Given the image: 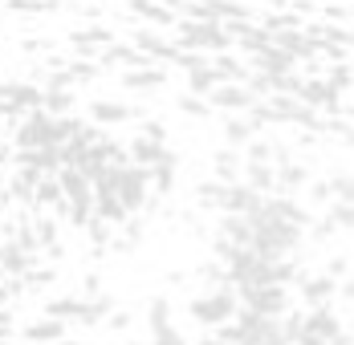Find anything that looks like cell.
I'll return each mask as SVG.
<instances>
[{
    "label": "cell",
    "instance_id": "cell-1",
    "mask_svg": "<svg viewBox=\"0 0 354 345\" xmlns=\"http://www.w3.org/2000/svg\"><path fill=\"white\" fill-rule=\"evenodd\" d=\"M171 41L179 49H192V53H204V57H216V53L232 49V37L224 33V25L220 21H204V17H179Z\"/></svg>",
    "mask_w": 354,
    "mask_h": 345
},
{
    "label": "cell",
    "instance_id": "cell-2",
    "mask_svg": "<svg viewBox=\"0 0 354 345\" xmlns=\"http://www.w3.org/2000/svg\"><path fill=\"white\" fill-rule=\"evenodd\" d=\"M236 309H241V301H236L232 284L204 288L200 297H192V301H187V317H192L200 329H220V325H228V321L236 317Z\"/></svg>",
    "mask_w": 354,
    "mask_h": 345
},
{
    "label": "cell",
    "instance_id": "cell-3",
    "mask_svg": "<svg viewBox=\"0 0 354 345\" xmlns=\"http://www.w3.org/2000/svg\"><path fill=\"white\" fill-rule=\"evenodd\" d=\"M57 187H62V211L77 228H86L94 219V183L86 175H77L73 167H62L57 171Z\"/></svg>",
    "mask_w": 354,
    "mask_h": 345
},
{
    "label": "cell",
    "instance_id": "cell-4",
    "mask_svg": "<svg viewBox=\"0 0 354 345\" xmlns=\"http://www.w3.org/2000/svg\"><path fill=\"white\" fill-rule=\"evenodd\" d=\"M241 309H252L261 317H285L293 309V293L285 284H252V288H232Z\"/></svg>",
    "mask_w": 354,
    "mask_h": 345
},
{
    "label": "cell",
    "instance_id": "cell-5",
    "mask_svg": "<svg viewBox=\"0 0 354 345\" xmlns=\"http://www.w3.org/2000/svg\"><path fill=\"white\" fill-rule=\"evenodd\" d=\"M204 102L212 106V110H220V114H248V110L261 102V98L248 90L245 81H216L212 90H208V98H204Z\"/></svg>",
    "mask_w": 354,
    "mask_h": 345
},
{
    "label": "cell",
    "instance_id": "cell-6",
    "mask_svg": "<svg viewBox=\"0 0 354 345\" xmlns=\"http://www.w3.org/2000/svg\"><path fill=\"white\" fill-rule=\"evenodd\" d=\"M29 110H41V86H29V81H4L0 86V114L21 118Z\"/></svg>",
    "mask_w": 354,
    "mask_h": 345
},
{
    "label": "cell",
    "instance_id": "cell-7",
    "mask_svg": "<svg viewBox=\"0 0 354 345\" xmlns=\"http://www.w3.org/2000/svg\"><path fill=\"white\" fill-rule=\"evenodd\" d=\"M131 45L139 49L147 61H155V66L176 61V53H179V45L171 41V33H159V29H135L131 33Z\"/></svg>",
    "mask_w": 354,
    "mask_h": 345
},
{
    "label": "cell",
    "instance_id": "cell-8",
    "mask_svg": "<svg viewBox=\"0 0 354 345\" xmlns=\"http://www.w3.org/2000/svg\"><path fill=\"white\" fill-rule=\"evenodd\" d=\"M135 118H142V110H131V106L118 102V98H94L90 102V122L94 126H127Z\"/></svg>",
    "mask_w": 354,
    "mask_h": 345
},
{
    "label": "cell",
    "instance_id": "cell-9",
    "mask_svg": "<svg viewBox=\"0 0 354 345\" xmlns=\"http://www.w3.org/2000/svg\"><path fill=\"white\" fill-rule=\"evenodd\" d=\"M163 86H167V73L155 66V61L122 69V90H131V94H155V90H163Z\"/></svg>",
    "mask_w": 354,
    "mask_h": 345
},
{
    "label": "cell",
    "instance_id": "cell-10",
    "mask_svg": "<svg viewBox=\"0 0 354 345\" xmlns=\"http://www.w3.org/2000/svg\"><path fill=\"white\" fill-rule=\"evenodd\" d=\"M261 204V195L248 187V183H224V199H220V215H252Z\"/></svg>",
    "mask_w": 354,
    "mask_h": 345
},
{
    "label": "cell",
    "instance_id": "cell-11",
    "mask_svg": "<svg viewBox=\"0 0 354 345\" xmlns=\"http://www.w3.org/2000/svg\"><path fill=\"white\" fill-rule=\"evenodd\" d=\"M297 284H301V301H306V309H314V305H334V297H338V280L326 276V273H318V276L301 273Z\"/></svg>",
    "mask_w": 354,
    "mask_h": 345
},
{
    "label": "cell",
    "instance_id": "cell-12",
    "mask_svg": "<svg viewBox=\"0 0 354 345\" xmlns=\"http://www.w3.org/2000/svg\"><path fill=\"white\" fill-rule=\"evenodd\" d=\"M248 69L252 73H269V77H277V73H293L297 61L281 53L277 45H265V49H257V53H248Z\"/></svg>",
    "mask_w": 354,
    "mask_h": 345
},
{
    "label": "cell",
    "instance_id": "cell-13",
    "mask_svg": "<svg viewBox=\"0 0 354 345\" xmlns=\"http://www.w3.org/2000/svg\"><path fill=\"white\" fill-rule=\"evenodd\" d=\"M33 264H37V260H33V256H29V252H25L17 240H12V236H4V240H0V273H4V276L21 280V276L29 273Z\"/></svg>",
    "mask_w": 354,
    "mask_h": 345
},
{
    "label": "cell",
    "instance_id": "cell-14",
    "mask_svg": "<svg viewBox=\"0 0 354 345\" xmlns=\"http://www.w3.org/2000/svg\"><path fill=\"white\" fill-rule=\"evenodd\" d=\"M277 167V191L281 195H301L306 191V183H310V167L306 163H297L293 155L281 159V163H273Z\"/></svg>",
    "mask_w": 354,
    "mask_h": 345
},
{
    "label": "cell",
    "instance_id": "cell-15",
    "mask_svg": "<svg viewBox=\"0 0 354 345\" xmlns=\"http://www.w3.org/2000/svg\"><path fill=\"white\" fill-rule=\"evenodd\" d=\"M252 135H261V130L252 126V118H248V114H224V122H220V138H224V146L245 150Z\"/></svg>",
    "mask_w": 354,
    "mask_h": 345
},
{
    "label": "cell",
    "instance_id": "cell-16",
    "mask_svg": "<svg viewBox=\"0 0 354 345\" xmlns=\"http://www.w3.org/2000/svg\"><path fill=\"white\" fill-rule=\"evenodd\" d=\"M114 309V297L110 293H94V297H82V305H77V325H86V329H102V321H106V313Z\"/></svg>",
    "mask_w": 354,
    "mask_h": 345
},
{
    "label": "cell",
    "instance_id": "cell-17",
    "mask_svg": "<svg viewBox=\"0 0 354 345\" xmlns=\"http://www.w3.org/2000/svg\"><path fill=\"white\" fill-rule=\"evenodd\" d=\"M216 236L228 240L232 248H252V219L248 215H220Z\"/></svg>",
    "mask_w": 354,
    "mask_h": 345
},
{
    "label": "cell",
    "instance_id": "cell-18",
    "mask_svg": "<svg viewBox=\"0 0 354 345\" xmlns=\"http://www.w3.org/2000/svg\"><path fill=\"white\" fill-rule=\"evenodd\" d=\"M241 183H248L257 195H273L277 191V167L273 163H245L241 167Z\"/></svg>",
    "mask_w": 354,
    "mask_h": 345
},
{
    "label": "cell",
    "instance_id": "cell-19",
    "mask_svg": "<svg viewBox=\"0 0 354 345\" xmlns=\"http://www.w3.org/2000/svg\"><path fill=\"white\" fill-rule=\"evenodd\" d=\"M70 41H73V49H77V53H86V57L94 61L106 45H114V33H110V29H102V25H90V29H77Z\"/></svg>",
    "mask_w": 354,
    "mask_h": 345
},
{
    "label": "cell",
    "instance_id": "cell-20",
    "mask_svg": "<svg viewBox=\"0 0 354 345\" xmlns=\"http://www.w3.org/2000/svg\"><path fill=\"white\" fill-rule=\"evenodd\" d=\"M57 337H70V321H57V317H37L33 325H25V342L33 345H49Z\"/></svg>",
    "mask_w": 354,
    "mask_h": 345
},
{
    "label": "cell",
    "instance_id": "cell-21",
    "mask_svg": "<svg viewBox=\"0 0 354 345\" xmlns=\"http://www.w3.org/2000/svg\"><path fill=\"white\" fill-rule=\"evenodd\" d=\"M241 167H245V155L232 150V146H220L212 155V179L216 183H236V179H241Z\"/></svg>",
    "mask_w": 354,
    "mask_h": 345
},
{
    "label": "cell",
    "instance_id": "cell-22",
    "mask_svg": "<svg viewBox=\"0 0 354 345\" xmlns=\"http://www.w3.org/2000/svg\"><path fill=\"white\" fill-rule=\"evenodd\" d=\"M167 150H171L167 142H151V138L139 135V138H131V146H127V159H131L135 167H155V163H159Z\"/></svg>",
    "mask_w": 354,
    "mask_h": 345
},
{
    "label": "cell",
    "instance_id": "cell-23",
    "mask_svg": "<svg viewBox=\"0 0 354 345\" xmlns=\"http://www.w3.org/2000/svg\"><path fill=\"white\" fill-rule=\"evenodd\" d=\"M127 8H131L135 17H142V21H151V25H159V29H163V25L171 29V25L179 21V17H176V8H167V4H159V0H131Z\"/></svg>",
    "mask_w": 354,
    "mask_h": 345
},
{
    "label": "cell",
    "instance_id": "cell-24",
    "mask_svg": "<svg viewBox=\"0 0 354 345\" xmlns=\"http://www.w3.org/2000/svg\"><path fill=\"white\" fill-rule=\"evenodd\" d=\"M351 224H354V215H351V204H338V199H330L326 204V215H322V228L334 236H351Z\"/></svg>",
    "mask_w": 354,
    "mask_h": 345
},
{
    "label": "cell",
    "instance_id": "cell-25",
    "mask_svg": "<svg viewBox=\"0 0 354 345\" xmlns=\"http://www.w3.org/2000/svg\"><path fill=\"white\" fill-rule=\"evenodd\" d=\"M41 110L53 118H66L77 110V94L73 90H41Z\"/></svg>",
    "mask_w": 354,
    "mask_h": 345
},
{
    "label": "cell",
    "instance_id": "cell-26",
    "mask_svg": "<svg viewBox=\"0 0 354 345\" xmlns=\"http://www.w3.org/2000/svg\"><path fill=\"white\" fill-rule=\"evenodd\" d=\"M208 66H212V73L220 77V81H245V77H248V66L241 61V57H232V49L208 57Z\"/></svg>",
    "mask_w": 354,
    "mask_h": 345
},
{
    "label": "cell",
    "instance_id": "cell-27",
    "mask_svg": "<svg viewBox=\"0 0 354 345\" xmlns=\"http://www.w3.org/2000/svg\"><path fill=\"white\" fill-rule=\"evenodd\" d=\"M183 77H187V94H196V98H208V90H212L216 81H220V77H216V73H212V66L187 69Z\"/></svg>",
    "mask_w": 354,
    "mask_h": 345
},
{
    "label": "cell",
    "instance_id": "cell-28",
    "mask_svg": "<svg viewBox=\"0 0 354 345\" xmlns=\"http://www.w3.org/2000/svg\"><path fill=\"white\" fill-rule=\"evenodd\" d=\"M220 199H224V183H216V179L196 183V207L200 211H220Z\"/></svg>",
    "mask_w": 354,
    "mask_h": 345
},
{
    "label": "cell",
    "instance_id": "cell-29",
    "mask_svg": "<svg viewBox=\"0 0 354 345\" xmlns=\"http://www.w3.org/2000/svg\"><path fill=\"white\" fill-rule=\"evenodd\" d=\"M77 305H82V297H53V301H45V317L73 321V317H77Z\"/></svg>",
    "mask_w": 354,
    "mask_h": 345
},
{
    "label": "cell",
    "instance_id": "cell-30",
    "mask_svg": "<svg viewBox=\"0 0 354 345\" xmlns=\"http://www.w3.org/2000/svg\"><path fill=\"white\" fill-rule=\"evenodd\" d=\"M326 187H330V199L351 204V171H346V167H342L338 175H330V179H326Z\"/></svg>",
    "mask_w": 354,
    "mask_h": 345
},
{
    "label": "cell",
    "instance_id": "cell-31",
    "mask_svg": "<svg viewBox=\"0 0 354 345\" xmlns=\"http://www.w3.org/2000/svg\"><path fill=\"white\" fill-rule=\"evenodd\" d=\"M176 106H179V114H187V118H208L212 114V106L204 102V98H196V94H183Z\"/></svg>",
    "mask_w": 354,
    "mask_h": 345
},
{
    "label": "cell",
    "instance_id": "cell-32",
    "mask_svg": "<svg viewBox=\"0 0 354 345\" xmlns=\"http://www.w3.org/2000/svg\"><path fill=\"white\" fill-rule=\"evenodd\" d=\"M131 325H135V317H131L127 309H110L106 321H102V329H110V333H127Z\"/></svg>",
    "mask_w": 354,
    "mask_h": 345
},
{
    "label": "cell",
    "instance_id": "cell-33",
    "mask_svg": "<svg viewBox=\"0 0 354 345\" xmlns=\"http://www.w3.org/2000/svg\"><path fill=\"white\" fill-rule=\"evenodd\" d=\"M139 135H142V138H151V142H167V126H163V122H155V118H147Z\"/></svg>",
    "mask_w": 354,
    "mask_h": 345
},
{
    "label": "cell",
    "instance_id": "cell-34",
    "mask_svg": "<svg viewBox=\"0 0 354 345\" xmlns=\"http://www.w3.org/2000/svg\"><path fill=\"white\" fill-rule=\"evenodd\" d=\"M12 329H17L12 309H0V342H12Z\"/></svg>",
    "mask_w": 354,
    "mask_h": 345
},
{
    "label": "cell",
    "instance_id": "cell-35",
    "mask_svg": "<svg viewBox=\"0 0 354 345\" xmlns=\"http://www.w3.org/2000/svg\"><path fill=\"white\" fill-rule=\"evenodd\" d=\"M306 191H310L314 204H330V187L326 183H306Z\"/></svg>",
    "mask_w": 354,
    "mask_h": 345
},
{
    "label": "cell",
    "instance_id": "cell-36",
    "mask_svg": "<svg viewBox=\"0 0 354 345\" xmlns=\"http://www.w3.org/2000/svg\"><path fill=\"white\" fill-rule=\"evenodd\" d=\"M8 301H12V288H8V284H0V309H8Z\"/></svg>",
    "mask_w": 354,
    "mask_h": 345
},
{
    "label": "cell",
    "instance_id": "cell-37",
    "mask_svg": "<svg viewBox=\"0 0 354 345\" xmlns=\"http://www.w3.org/2000/svg\"><path fill=\"white\" fill-rule=\"evenodd\" d=\"M187 345H228L224 337H204V342H187Z\"/></svg>",
    "mask_w": 354,
    "mask_h": 345
},
{
    "label": "cell",
    "instance_id": "cell-38",
    "mask_svg": "<svg viewBox=\"0 0 354 345\" xmlns=\"http://www.w3.org/2000/svg\"><path fill=\"white\" fill-rule=\"evenodd\" d=\"M49 345H86V342H73V337H57V342H49Z\"/></svg>",
    "mask_w": 354,
    "mask_h": 345
},
{
    "label": "cell",
    "instance_id": "cell-39",
    "mask_svg": "<svg viewBox=\"0 0 354 345\" xmlns=\"http://www.w3.org/2000/svg\"><path fill=\"white\" fill-rule=\"evenodd\" d=\"M127 345H155V342H151V337H147V342H127Z\"/></svg>",
    "mask_w": 354,
    "mask_h": 345
},
{
    "label": "cell",
    "instance_id": "cell-40",
    "mask_svg": "<svg viewBox=\"0 0 354 345\" xmlns=\"http://www.w3.org/2000/svg\"><path fill=\"white\" fill-rule=\"evenodd\" d=\"M0 345H12V342H0Z\"/></svg>",
    "mask_w": 354,
    "mask_h": 345
}]
</instances>
